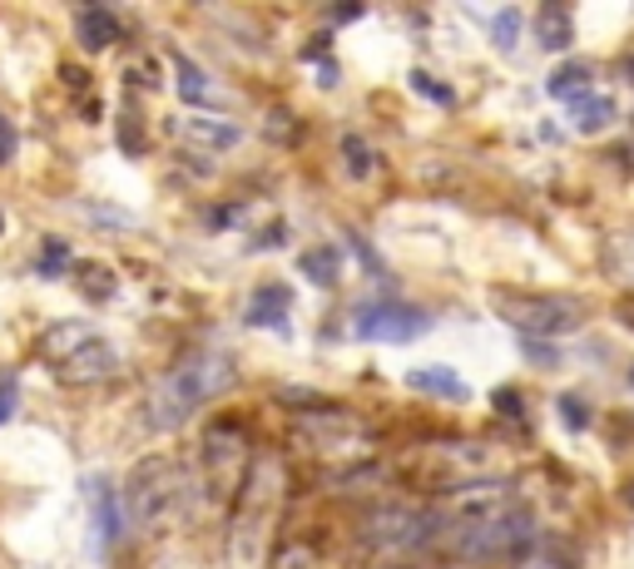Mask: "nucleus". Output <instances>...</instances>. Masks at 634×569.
<instances>
[{
    "label": "nucleus",
    "mask_w": 634,
    "mask_h": 569,
    "mask_svg": "<svg viewBox=\"0 0 634 569\" xmlns=\"http://www.w3.org/2000/svg\"><path fill=\"white\" fill-rule=\"evenodd\" d=\"M427 327H431L427 312L411 307V302H397V298L352 307V337H362V342H411Z\"/></svg>",
    "instance_id": "8"
},
{
    "label": "nucleus",
    "mask_w": 634,
    "mask_h": 569,
    "mask_svg": "<svg viewBox=\"0 0 634 569\" xmlns=\"http://www.w3.org/2000/svg\"><path fill=\"white\" fill-rule=\"evenodd\" d=\"M343 159H347V173H352V179H367V173H372V149H367V140H357V134H343Z\"/></svg>",
    "instance_id": "23"
},
{
    "label": "nucleus",
    "mask_w": 634,
    "mask_h": 569,
    "mask_svg": "<svg viewBox=\"0 0 634 569\" xmlns=\"http://www.w3.org/2000/svg\"><path fill=\"white\" fill-rule=\"evenodd\" d=\"M411 89H417V95H427V99H441V105H452V89L436 85L427 70H417V75H411Z\"/></svg>",
    "instance_id": "29"
},
{
    "label": "nucleus",
    "mask_w": 634,
    "mask_h": 569,
    "mask_svg": "<svg viewBox=\"0 0 634 569\" xmlns=\"http://www.w3.org/2000/svg\"><path fill=\"white\" fill-rule=\"evenodd\" d=\"M407 387L411 391H431V397H446V401L471 397V387H466L456 372H446V366H417V372H407Z\"/></svg>",
    "instance_id": "14"
},
{
    "label": "nucleus",
    "mask_w": 634,
    "mask_h": 569,
    "mask_svg": "<svg viewBox=\"0 0 634 569\" xmlns=\"http://www.w3.org/2000/svg\"><path fill=\"white\" fill-rule=\"evenodd\" d=\"M436 545L466 565L521 559L536 545V516L516 500L491 505V510H436Z\"/></svg>",
    "instance_id": "1"
},
{
    "label": "nucleus",
    "mask_w": 634,
    "mask_h": 569,
    "mask_svg": "<svg viewBox=\"0 0 634 569\" xmlns=\"http://www.w3.org/2000/svg\"><path fill=\"white\" fill-rule=\"evenodd\" d=\"M169 130H174V140L199 144V149H234V144H238V124H228V119H214V114L174 119Z\"/></svg>",
    "instance_id": "11"
},
{
    "label": "nucleus",
    "mask_w": 634,
    "mask_h": 569,
    "mask_svg": "<svg viewBox=\"0 0 634 569\" xmlns=\"http://www.w3.org/2000/svg\"><path fill=\"white\" fill-rule=\"evenodd\" d=\"M248 465H253V456H248V431L238 421H214L204 431V440H199V475H204L208 500L218 505L228 495H238Z\"/></svg>",
    "instance_id": "7"
},
{
    "label": "nucleus",
    "mask_w": 634,
    "mask_h": 569,
    "mask_svg": "<svg viewBox=\"0 0 634 569\" xmlns=\"http://www.w3.org/2000/svg\"><path fill=\"white\" fill-rule=\"evenodd\" d=\"M89 337H95V327H89V323H55L50 332H40V342H35V356H45L50 366H60L80 342H89Z\"/></svg>",
    "instance_id": "13"
},
{
    "label": "nucleus",
    "mask_w": 634,
    "mask_h": 569,
    "mask_svg": "<svg viewBox=\"0 0 634 569\" xmlns=\"http://www.w3.org/2000/svg\"><path fill=\"white\" fill-rule=\"evenodd\" d=\"M75 35L85 50H109V45L119 40V21L109 11H99V5H85V11L75 15Z\"/></svg>",
    "instance_id": "16"
},
{
    "label": "nucleus",
    "mask_w": 634,
    "mask_h": 569,
    "mask_svg": "<svg viewBox=\"0 0 634 569\" xmlns=\"http://www.w3.org/2000/svg\"><path fill=\"white\" fill-rule=\"evenodd\" d=\"M526 352H530V362H546V366L560 362V352H550V347H540V342H526Z\"/></svg>",
    "instance_id": "33"
},
{
    "label": "nucleus",
    "mask_w": 634,
    "mask_h": 569,
    "mask_svg": "<svg viewBox=\"0 0 634 569\" xmlns=\"http://www.w3.org/2000/svg\"><path fill=\"white\" fill-rule=\"evenodd\" d=\"M491 401H495V411H501V416H521V411H526V407H521V391L516 387H501Z\"/></svg>",
    "instance_id": "32"
},
{
    "label": "nucleus",
    "mask_w": 634,
    "mask_h": 569,
    "mask_svg": "<svg viewBox=\"0 0 634 569\" xmlns=\"http://www.w3.org/2000/svg\"><path fill=\"white\" fill-rule=\"evenodd\" d=\"M119 144H124V154H144L140 114H119Z\"/></svg>",
    "instance_id": "27"
},
{
    "label": "nucleus",
    "mask_w": 634,
    "mask_h": 569,
    "mask_svg": "<svg viewBox=\"0 0 634 569\" xmlns=\"http://www.w3.org/2000/svg\"><path fill=\"white\" fill-rule=\"evenodd\" d=\"M273 569H318V549L312 545H283Z\"/></svg>",
    "instance_id": "25"
},
{
    "label": "nucleus",
    "mask_w": 634,
    "mask_h": 569,
    "mask_svg": "<svg viewBox=\"0 0 634 569\" xmlns=\"http://www.w3.org/2000/svg\"><path fill=\"white\" fill-rule=\"evenodd\" d=\"M560 416H565V426H590V407H585L581 397H575V391H570V397H560Z\"/></svg>",
    "instance_id": "28"
},
{
    "label": "nucleus",
    "mask_w": 634,
    "mask_h": 569,
    "mask_svg": "<svg viewBox=\"0 0 634 569\" xmlns=\"http://www.w3.org/2000/svg\"><path fill=\"white\" fill-rule=\"evenodd\" d=\"M333 15H337V21H357V15H362V5H337Z\"/></svg>",
    "instance_id": "35"
},
{
    "label": "nucleus",
    "mask_w": 634,
    "mask_h": 569,
    "mask_svg": "<svg viewBox=\"0 0 634 569\" xmlns=\"http://www.w3.org/2000/svg\"><path fill=\"white\" fill-rule=\"evenodd\" d=\"M283 233H288L283 223H268L259 238H253V243H248V253H268V247H283Z\"/></svg>",
    "instance_id": "31"
},
{
    "label": "nucleus",
    "mask_w": 634,
    "mask_h": 569,
    "mask_svg": "<svg viewBox=\"0 0 634 569\" xmlns=\"http://www.w3.org/2000/svg\"><path fill=\"white\" fill-rule=\"evenodd\" d=\"M298 268H302V278L318 282V288H337V282H343V253H337L333 243H318L298 258Z\"/></svg>",
    "instance_id": "15"
},
{
    "label": "nucleus",
    "mask_w": 634,
    "mask_h": 569,
    "mask_svg": "<svg viewBox=\"0 0 634 569\" xmlns=\"http://www.w3.org/2000/svg\"><path fill=\"white\" fill-rule=\"evenodd\" d=\"M0 233H5V214H0Z\"/></svg>",
    "instance_id": "36"
},
{
    "label": "nucleus",
    "mask_w": 634,
    "mask_h": 569,
    "mask_svg": "<svg viewBox=\"0 0 634 569\" xmlns=\"http://www.w3.org/2000/svg\"><path fill=\"white\" fill-rule=\"evenodd\" d=\"M15 149H21V134H15V124L5 114H0V164H11Z\"/></svg>",
    "instance_id": "30"
},
{
    "label": "nucleus",
    "mask_w": 634,
    "mask_h": 569,
    "mask_svg": "<svg viewBox=\"0 0 634 569\" xmlns=\"http://www.w3.org/2000/svg\"><path fill=\"white\" fill-rule=\"evenodd\" d=\"M288 307H292V292L283 282H263L248 302V327H283L288 323Z\"/></svg>",
    "instance_id": "12"
},
{
    "label": "nucleus",
    "mask_w": 634,
    "mask_h": 569,
    "mask_svg": "<svg viewBox=\"0 0 634 569\" xmlns=\"http://www.w3.org/2000/svg\"><path fill=\"white\" fill-rule=\"evenodd\" d=\"M283 461L259 456L248 465L243 485L234 495V516H228V569H259L273 555V530L283 516Z\"/></svg>",
    "instance_id": "2"
},
{
    "label": "nucleus",
    "mask_w": 634,
    "mask_h": 569,
    "mask_svg": "<svg viewBox=\"0 0 634 569\" xmlns=\"http://www.w3.org/2000/svg\"><path fill=\"white\" fill-rule=\"evenodd\" d=\"M614 317H620V323H624V327H634V298H624V302H620V307H614Z\"/></svg>",
    "instance_id": "34"
},
{
    "label": "nucleus",
    "mask_w": 634,
    "mask_h": 569,
    "mask_svg": "<svg viewBox=\"0 0 634 569\" xmlns=\"http://www.w3.org/2000/svg\"><path fill=\"white\" fill-rule=\"evenodd\" d=\"M183 500V475L179 461L169 456H149L124 475V491H119V510H124V525L130 530H154L179 510Z\"/></svg>",
    "instance_id": "4"
},
{
    "label": "nucleus",
    "mask_w": 634,
    "mask_h": 569,
    "mask_svg": "<svg viewBox=\"0 0 634 569\" xmlns=\"http://www.w3.org/2000/svg\"><path fill=\"white\" fill-rule=\"evenodd\" d=\"M169 60H174V70H179V95L189 99V105H204V99H208V75L194 65V60H189V55H179V50H174Z\"/></svg>",
    "instance_id": "21"
},
{
    "label": "nucleus",
    "mask_w": 634,
    "mask_h": 569,
    "mask_svg": "<svg viewBox=\"0 0 634 569\" xmlns=\"http://www.w3.org/2000/svg\"><path fill=\"white\" fill-rule=\"evenodd\" d=\"M75 282L89 302H109L119 292V278L105 268V263H75Z\"/></svg>",
    "instance_id": "19"
},
{
    "label": "nucleus",
    "mask_w": 634,
    "mask_h": 569,
    "mask_svg": "<svg viewBox=\"0 0 634 569\" xmlns=\"http://www.w3.org/2000/svg\"><path fill=\"white\" fill-rule=\"evenodd\" d=\"M630 382H634V372H630Z\"/></svg>",
    "instance_id": "37"
},
{
    "label": "nucleus",
    "mask_w": 634,
    "mask_h": 569,
    "mask_svg": "<svg viewBox=\"0 0 634 569\" xmlns=\"http://www.w3.org/2000/svg\"><path fill=\"white\" fill-rule=\"evenodd\" d=\"M491 307L501 312V323H511L516 332L536 337H560L575 332L585 323V307L575 298H550V292H521V288H491Z\"/></svg>",
    "instance_id": "6"
},
{
    "label": "nucleus",
    "mask_w": 634,
    "mask_h": 569,
    "mask_svg": "<svg viewBox=\"0 0 634 569\" xmlns=\"http://www.w3.org/2000/svg\"><path fill=\"white\" fill-rule=\"evenodd\" d=\"M550 95L565 99V105H575V99L590 95V65H560L555 75H550Z\"/></svg>",
    "instance_id": "20"
},
{
    "label": "nucleus",
    "mask_w": 634,
    "mask_h": 569,
    "mask_svg": "<svg viewBox=\"0 0 634 569\" xmlns=\"http://www.w3.org/2000/svg\"><path fill=\"white\" fill-rule=\"evenodd\" d=\"M570 119H575V130H581V134H600L605 124L614 119V99L585 95V99H575V105H570Z\"/></svg>",
    "instance_id": "18"
},
{
    "label": "nucleus",
    "mask_w": 634,
    "mask_h": 569,
    "mask_svg": "<svg viewBox=\"0 0 634 569\" xmlns=\"http://www.w3.org/2000/svg\"><path fill=\"white\" fill-rule=\"evenodd\" d=\"M234 382H238L234 356H224V352L183 356L179 366H169V372L154 382V391H149V426L154 431H179L189 416H199V407H208L214 397H224Z\"/></svg>",
    "instance_id": "3"
},
{
    "label": "nucleus",
    "mask_w": 634,
    "mask_h": 569,
    "mask_svg": "<svg viewBox=\"0 0 634 569\" xmlns=\"http://www.w3.org/2000/svg\"><path fill=\"white\" fill-rule=\"evenodd\" d=\"M362 436H367V421L352 416V411H343V407H327V401H318V407L298 421V440L308 446V451H318V456L352 451Z\"/></svg>",
    "instance_id": "9"
},
{
    "label": "nucleus",
    "mask_w": 634,
    "mask_h": 569,
    "mask_svg": "<svg viewBox=\"0 0 634 569\" xmlns=\"http://www.w3.org/2000/svg\"><path fill=\"white\" fill-rule=\"evenodd\" d=\"M362 545L387 559H407L436 545V510H421L407 500H382L362 516Z\"/></svg>",
    "instance_id": "5"
},
{
    "label": "nucleus",
    "mask_w": 634,
    "mask_h": 569,
    "mask_svg": "<svg viewBox=\"0 0 634 569\" xmlns=\"http://www.w3.org/2000/svg\"><path fill=\"white\" fill-rule=\"evenodd\" d=\"M15 401H21V376L5 366V372H0V426L15 416Z\"/></svg>",
    "instance_id": "26"
},
{
    "label": "nucleus",
    "mask_w": 634,
    "mask_h": 569,
    "mask_svg": "<svg viewBox=\"0 0 634 569\" xmlns=\"http://www.w3.org/2000/svg\"><path fill=\"white\" fill-rule=\"evenodd\" d=\"M521 11H501L491 21V35H495V45H501V50H516V40H521Z\"/></svg>",
    "instance_id": "24"
},
{
    "label": "nucleus",
    "mask_w": 634,
    "mask_h": 569,
    "mask_svg": "<svg viewBox=\"0 0 634 569\" xmlns=\"http://www.w3.org/2000/svg\"><path fill=\"white\" fill-rule=\"evenodd\" d=\"M70 243L65 238H45L40 243V258H35V273H40V278H60V273L70 268Z\"/></svg>",
    "instance_id": "22"
},
{
    "label": "nucleus",
    "mask_w": 634,
    "mask_h": 569,
    "mask_svg": "<svg viewBox=\"0 0 634 569\" xmlns=\"http://www.w3.org/2000/svg\"><path fill=\"white\" fill-rule=\"evenodd\" d=\"M536 40L546 45V50H565V45L575 40V21H570V11L546 5V11L536 15Z\"/></svg>",
    "instance_id": "17"
},
{
    "label": "nucleus",
    "mask_w": 634,
    "mask_h": 569,
    "mask_svg": "<svg viewBox=\"0 0 634 569\" xmlns=\"http://www.w3.org/2000/svg\"><path fill=\"white\" fill-rule=\"evenodd\" d=\"M50 372H55L60 387H99V382H109V376L119 372V352H115V342H105V337L95 332L89 342H80L60 366H50Z\"/></svg>",
    "instance_id": "10"
}]
</instances>
